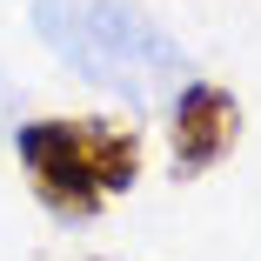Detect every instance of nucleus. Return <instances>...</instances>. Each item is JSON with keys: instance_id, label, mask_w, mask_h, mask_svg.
<instances>
[{"instance_id": "nucleus-1", "label": "nucleus", "mask_w": 261, "mask_h": 261, "mask_svg": "<svg viewBox=\"0 0 261 261\" xmlns=\"http://www.w3.org/2000/svg\"><path fill=\"white\" fill-rule=\"evenodd\" d=\"M34 34L81 74L87 87L114 94V100H168L188 81V61L168 27H154L134 0H34L27 7Z\"/></svg>"}, {"instance_id": "nucleus-2", "label": "nucleus", "mask_w": 261, "mask_h": 261, "mask_svg": "<svg viewBox=\"0 0 261 261\" xmlns=\"http://www.w3.org/2000/svg\"><path fill=\"white\" fill-rule=\"evenodd\" d=\"M34 201L61 221H94L141 181V134L108 114H40L14 134Z\"/></svg>"}, {"instance_id": "nucleus-3", "label": "nucleus", "mask_w": 261, "mask_h": 261, "mask_svg": "<svg viewBox=\"0 0 261 261\" xmlns=\"http://www.w3.org/2000/svg\"><path fill=\"white\" fill-rule=\"evenodd\" d=\"M241 141V100L221 81H181L168 94V147L181 174H207L221 168Z\"/></svg>"}]
</instances>
